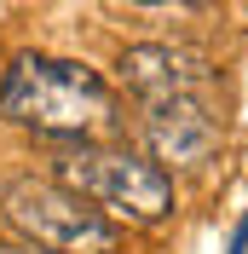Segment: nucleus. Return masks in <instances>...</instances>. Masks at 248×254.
I'll list each match as a JSON object with an SVG mask.
<instances>
[{
    "instance_id": "f257e3e1",
    "label": "nucleus",
    "mask_w": 248,
    "mask_h": 254,
    "mask_svg": "<svg viewBox=\"0 0 248 254\" xmlns=\"http://www.w3.org/2000/svg\"><path fill=\"white\" fill-rule=\"evenodd\" d=\"M0 122L52 144H93L122 133V98L98 69L47 52H17L0 69Z\"/></svg>"
},
{
    "instance_id": "f03ea898",
    "label": "nucleus",
    "mask_w": 248,
    "mask_h": 254,
    "mask_svg": "<svg viewBox=\"0 0 248 254\" xmlns=\"http://www.w3.org/2000/svg\"><path fill=\"white\" fill-rule=\"evenodd\" d=\"M52 179L69 185L75 196H87L110 225L150 231L173 214V174L156 168L150 156H139V150H127V144H104V139L69 144L52 162Z\"/></svg>"
},
{
    "instance_id": "7ed1b4c3",
    "label": "nucleus",
    "mask_w": 248,
    "mask_h": 254,
    "mask_svg": "<svg viewBox=\"0 0 248 254\" xmlns=\"http://www.w3.org/2000/svg\"><path fill=\"white\" fill-rule=\"evenodd\" d=\"M0 214L23 243H41L52 254H122V225H110L87 196L58 179H12L0 190Z\"/></svg>"
},
{
    "instance_id": "20e7f679",
    "label": "nucleus",
    "mask_w": 248,
    "mask_h": 254,
    "mask_svg": "<svg viewBox=\"0 0 248 254\" xmlns=\"http://www.w3.org/2000/svg\"><path fill=\"white\" fill-rule=\"evenodd\" d=\"M144 144H150L156 168H202L219 150V122L208 93H179V98H156L144 104Z\"/></svg>"
},
{
    "instance_id": "39448f33",
    "label": "nucleus",
    "mask_w": 248,
    "mask_h": 254,
    "mask_svg": "<svg viewBox=\"0 0 248 254\" xmlns=\"http://www.w3.org/2000/svg\"><path fill=\"white\" fill-rule=\"evenodd\" d=\"M116 81H122L139 104H156V98H179V93H208V87H214V69H208L202 52L144 41V47H127L122 58H116Z\"/></svg>"
},
{
    "instance_id": "423d86ee",
    "label": "nucleus",
    "mask_w": 248,
    "mask_h": 254,
    "mask_svg": "<svg viewBox=\"0 0 248 254\" xmlns=\"http://www.w3.org/2000/svg\"><path fill=\"white\" fill-rule=\"evenodd\" d=\"M0 254H52L41 243H23V237H0Z\"/></svg>"
},
{
    "instance_id": "0eeeda50",
    "label": "nucleus",
    "mask_w": 248,
    "mask_h": 254,
    "mask_svg": "<svg viewBox=\"0 0 248 254\" xmlns=\"http://www.w3.org/2000/svg\"><path fill=\"white\" fill-rule=\"evenodd\" d=\"M185 6H196V12H202V6H219V0H185Z\"/></svg>"
},
{
    "instance_id": "6e6552de",
    "label": "nucleus",
    "mask_w": 248,
    "mask_h": 254,
    "mask_svg": "<svg viewBox=\"0 0 248 254\" xmlns=\"http://www.w3.org/2000/svg\"><path fill=\"white\" fill-rule=\"evenodd\" d=\"M127 6H156V0H127Z\"/></svg>"
}]
</instances>
